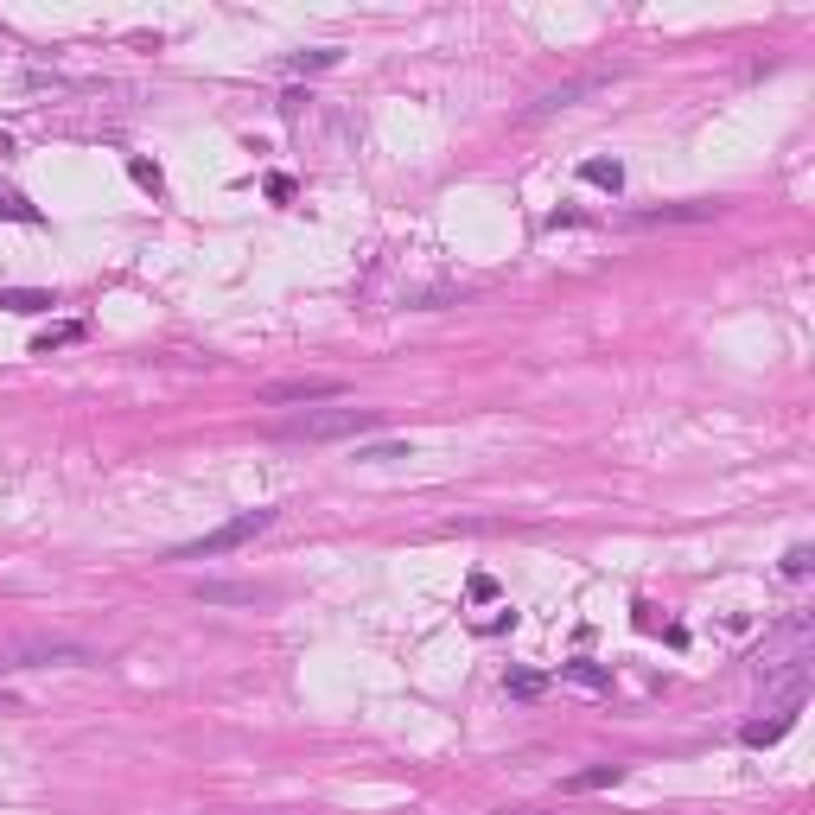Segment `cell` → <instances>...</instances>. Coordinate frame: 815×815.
Wrapping results in <instances>:
<instances>
[{"label":"cell","mask_w":815,"mask_h":815,"mask_svg":"<svg viewBox=\"0 0 815 815\" xmlns=\"http://www.w3.org/2000/svg\"><path fill=\"white\" fill-rule=\"evenodd\" d=\"M45 663H90V650L71 637H13L0 644V669H45Z\"/></svg>","instance_id":"3"},{"label":"cell","mask_w":815,"mask_h":815,"mask_svg":"<svg viewBox=\"0 0 815 815\" xmlns=\"http://www.w3.org/2000/svg\"><path fill=\"white\" fill-rule=\"evenodd\" d=\"M128 179L141 185V192H153V198L166 192V179H160V166H153V160H128Z\"/></svg>","instance_id":"17"},{"label":"cell","mask_w":815,"mask_h":815,"mask_svg":"<svg viewBox=\"0 0 815 815\" xmlns=\"http://www.w3.org/2000/svg\"><path fill=\"white\" fill-rule=\"evenodd\" d=\"M0 217H7V223H45V217H39V204H26L20 192H13V185H0Z\"/></svg>","instance_id":"15"},{"label":"cell","mask_w":815,"mask_h":815,"mask_svg":"<svg viewBox=\"0 0 815 815\" xmlns=\"http://www.w3.org/2000/svg\"><path fill=\"white\" fill-rule=\"evenodd\" d=\"M376 427H383L376 408H306V414H293V421H281L287 440H363V433H376Z\"/></svg>","instance_id":"1"},{"label":"cell","mask_w":815,"mask_h":815,"mask_svg":"<svg viewBox=\"0 0 815 815\" xmlns=\"http://www.w3.org/2000/svg\"><path fill=\"white\" fill-rule=\"evenodd\" d=\"M204 605H255L262 599V586H198Z\"/></svg>","instance_id":"12"},{"label":"cell","mask_w":815,"mask_h":815,"mask_svg":"<svg viewBox=\"0 0 815 815\" xmlns=\"http://www.w3.org/2000/svg\"><path fill=\"white\" fill-rule=\"evenodd\" d=\"M274 504H262V510H242V516H230V523H217V529H204L198 542H179L172 548V561H204V554H230V548H242V542H255V535H268L274 529Z\"/></svg>","instance_id":"2"},{"label":"cell","mask_w":815,"mask_h":815,"mask_svg":"<svg viewBox=\"0 0 815 815\" xmlns=\"http://www.w3.org/2000/svg\"><path fill=\"white\" fill-rule=\"evenodd\" d=\"M618 777H624V765H586L574 777H561V790H612Z\"/></svg>","instance_id":"9"},{"label":"cell","mask_w":815,"mask_h":815,"mask_svg":"<svg viewBox=\"0 0 815 815\" xmlns=\"http://www.w3.org/2000/svg\"><path fill=\"white\" fill-rule=\"evenodd\" d=\"M796 707H803V675H796V682L784 688V701H777V714H771V720H752V726H739V739L752 745V752H758V745H777V739H784L790 726H796Z\"/></svg>","instance_id":"6"},{"label":"cell","mask_w":815,"mask_h":815,"mask_svg":"<svg viewBox=\"0 0 815 815\" xmlns=\"http://www.w3.org/2000/svg\"><path fill=\"white\" fill-rule=\"evenodd\" d=\"M599 83H605V77H580V83H561V90H548V96L529 109V121H542V115H554V109H567V102H580L586 90H599Z\"/></svg>","instance_id":"7"},{"label":"cell","mask_w":815,"mask_h":815,"mask_svg":"<svg viewBox=\"0 0 815 815\" xmlns=\"http://www.w3.org/2000/svg\"><path fill=\"white\" fill-rule=\"evenodd\" d=\"M504 688L516 701H535V695H548V675H535V669H510L504 675Z\"/></svg>","instance_id":"14"},{"label":"cell","mask_w":815,"mask_h":815,"mask_svg":"<svg viewBox=\"0 0 815 815\" xmlns=\"http://www.w3.org/2000/svg\"><path fill=\"white\" fill-rule=\"evenodd\" d=\"M561 682H574V688H593V695H605V688H612V675H605L599 663H561Z\"/></svg>","instance_id":"11"},{"label":"cell","mask_w":815,"mask_h":815,"mask_svg":"<svg viewBox=\"0 0 815 815\" xmlns=\"http://www.w3.org/2000/svg\"><path fill=\"white\" fill-rule=\"evenodd\" d=\"M268 198H281V204L293 198V179H287V172H274V179H268Z\"/></svg>","instance_id":"20"},{"label":"cell","mask_w":815,"mask_h":815,"mask_svg":"<svg viewBox=\"0 0 815 815\" xmlns=\"http://www.w3.org/2000/svg\"><path fill=\"white\" fill-rule=\"evenodd\" d=\"M338 58H344V51H332V45H319V51H300V58H287V71H293V77H312V71H332Z\"/></svg>","instance_id":"13"},{"label":"cell","mask_w":815,"mask_h":815,"mask_svg":"<svg viewBox=\"0 0 815 815\" xmlns=\"http://www.w3.org/2000/svg\"><path fill=\"white\" fill-rule=\"evenodd\" d=\"M726 211V204H714V198H682V204H650V211H631L624 223L631 230H663V223H714Z\"/></svg>","instance_id":"5"},{"label":"cell","mask_w":815,"mask_h":815,"mask_svg":"<svg viewBox=\"0 0 815 815\" xmlns=\"http://www.w3.org/2000/svg\"><path fill=\"white\" fill-rule=\"evenodd\" d=\"M338 395H344V383H338V376H287V383H268L262 395H255V402H262V408H312V402H338Z\"/></svg>","instance_id":"4"},{"label":"cell","mask_w":815,"mask_h":815,"mask_svg":"<svg viewBox=\"0 0 815 815\" xmlns=\"http://www.w3.org/2000/svg\"><path fill=\"white\" fill-rule=\"evenodd\" d=\"M306 102H312L306 90H287V96H281V115H300V109H306Z\"/></svg>","instance_id":"21"},{"label":"cell","mask_w":815,"mask_h":815,"mask_svg":"<svg viewBox=\"0 0 815 815\" xmlns=\"http://www.w3.org/2000/svg\"><path fill=\"white\" fill-rule=\"evenodd\" d=\"M357 459H363V465H383V459H408V446H402V440H383V446H357Z\"/></svg>","instance_id":"18"},{"label":"cell","mask_w":815,"mask_h":815,"mask_svg":"<svg viewBox=\"0 0 815 815\" xmlns=\"http://www.w3.org/2000/svg\"><path fill=\"white\" fill-rule=\"evenodd\" d=\"M580 179H586V185H599V192H624V166H618V160H586V166H580Z\"/></svg>","instance_id":"10"},{"label":"cell","mask_w":815,"mask_h":815,"mask_svg":"<svg viewBox=\"0 0 815 815\" xmlns=\"http://www.w3.org/2000/svg\"><path fill=\"white\" fill-rule=\"evenodd\" d=\"M809 567H815V548H803V542H796V548L784 554V574H790V580H803Z\"/></svg>","instance_id":"19"},{"label":"cell","mask_w":815,"mask_h":815,"mask_svg":"<svg viewBox=\"0 0 815 815\" xmlns=\"http://www.w3.org/2000/svg\"><path fill=\"white\" fill-rule=\"evenodd\" d=\"M51 306L58 300H51L45 287H0V312H26L32 319V312H51Z\"/></svg>","instance_id":"8"},{"label":"cell","mask_w":815,"mask_h":815,"mask_svg":"<svg viewBox=\"0 0 815 815\" xmlns=\"http://www.w3.org/2000/svg\"><path fill=\"white\" fill-rule=\"evenodd\" d=\"M83 338V325H51V332L32 338V357H51V351H64V344H77Z\"/></svg>","instance_id":"16"},{"label":"cell","mask_w":815,"mask_h":815,"mask_svg":"<svg viewBox=\"0 0 815 815\" xmlns=\"http://www.w3.org/2000/svg\"><path fill=\"white\" fill-rule=\"evenodd\" d=\"M0 153H13V141H7V134H0Z\"/></svg>","instance_id":"22"}]
</instances>
